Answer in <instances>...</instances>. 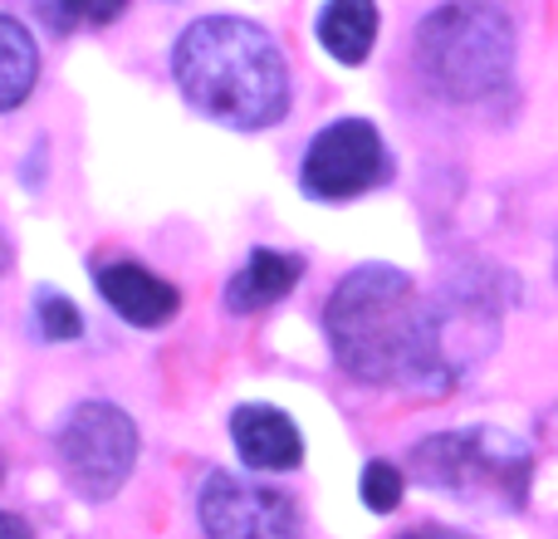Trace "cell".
<instances>
[{
  "label": "cell",
  "mask_w": 558,
  "mask_h": 539,
  "mask_svg": "<svg viewBox=\"0 0 558 539\" xmlns=\"http://www.w3.org/2000/svg\"><path fill=\"white\" fill-rule=\"evenodd\" d=\"M324 334L338 368L373 387L446 393L461 363L446 348V324L397 265H357L338 279L324 309Z\"/></svg>",
  "instance_id": "6da1fadb"
},
{
  "label": "cell",
  "mask_w": 558,
  "mask_h": 539,
  "mask_svg": "<svg viewBox=\"0 0 558 539\" xmlns=\"http://www.w3.org/2000/svg\"><path fill=\"white\" fill-rule=\"evenodd\" d=\"M172 74L182 98L211 123L260 133L289 113L284 55L255 20L206 15L182 29L172 49Z\"/></svg>",
  "instance_id": "7a4b0ae2"
},
{
  "label": "cell",
  "mask_w": 558,
  "mask_h": 539,
  "mask_svg": "<svg viewBox=\"0 0 558 539\" xmlns=\"http://www.w3.org/2000/svg\"><path fill=\"white\" fill-rule=\"evenodd\" d=\"M416 69L451 104H481L510 84L514 25L490 0H451L416 29Z\"/></svg>",
  "instance_id": "3957f363"
},
{
  "label": "cell",
  "mask_w": 558,
  "mask_h": 539,
  "mask_svg": "<svg viewBox=\"0 0 558 539\" xmlns=\"http://www.w3.org/2000/svg\"><path fill=\"white\" fill-rule=\"evenodd\" d=\"M412 476L461 505L520 511L530 495V446L500 427H465L412 446Z\"/></svg>",
  "instance_id": "277c9868"
},
{
  "label": "cell",
  "mask_w": 558,
  "mask_h": 539,
  "mask_svg": "<svg viewBox=\"0 0 558 539\" xmlns=\"http://www.w3.org/2000/svg\"><path fill=\"white\" fill-rule=\"evenodd\" d=\"M59 471L84 501H113L137 466V427L113 403H78L54 436Z\"/></svg>",
  "instance_id": "5b68a950"
},
{
  "label": "cell",
  "mask_w": 558,
  "mask_h": 539,
  "mask_svg": "<svg viewBox=\"0 0 558 539\" xmlns=\"http://www.w3.org/2000/svg\"><path fill=\"white\" fill-rule=\"evenodd\" d=\"M387 172H392V163H387L377 128L367 118H338L308 143L299 187L314 202H353V196L373 192L377 182H387Z\"/></svg>",
  "instance_id": "8992f818"
},
{
  "label": "cell",
  "mask_w": 558,
  "mask_h": 539,
  "mask_svg": "<svg viewBox=\"0 0 558 539\" xmlns=\"http://www.w3.org/2000/svg\"><path fill=\"white\" fill-rule=\"evenodd\" d=\"M196 520L206 539H299V511L284 491L245 476L216 471L196 495Z\"/></svg>",
  "instance_id": "52a82bcc"
},
{
  "label": "cell",
  "mask_w": 558,
  "mask_h": 539,
  "mask_svg": "<svg viewBox=\"0 0 558 539\" xmlns=\"http://www.w3.org/2000/svg\"><path fill=\"white\" fill-rule=\"evenodd\" d=\"M231 436L251 471H294V466L304 462V436H299V427L289 422L279 407H265V403L235 407Z\"/></svg>",
  "instance_id": "ba28073f"
},
{
  "label": "cell",
  "mask_w": 558,
  "mask_h": 539,
  "mask_svg": "<svg viewBox=\"0 0 558 539\" xmlns=\"http://www.w3.org/2000/svg\"><path fill=\"white\" fill-rule=\"evenodd\" d=\"M98 295H104L108 304H113L118 314H123L128 324H137V328L167 324V319L177 314V304H182V295H177L162 275H153V270H143L133 261L108 265L104 275H98Z\"/></svg>",
  "instance_id": "9c48e42d"
},
{
  "label": "cell",
  "mask_w": 558,
  "mask_h": 539,
  "mask_svg": "<svg viewBox=\"0 0 558 539\" xmlns=\"http://www.w3.org/2000/svg\"><path fill=\"white\" fill-rule=\"evenodd\" d=\"M299 275H304V261H299V255L260 245V251H251V261H245L241 275H231V285H226V309H231V314L270 309L299 285Z\"/></svg>",
  "instance_id": "30bf717a"
},
{
  "label": "cell",
  "mask_w": 558,
  "mask_h": 539,
  "mask_svg": "<svg viewBox=\"0 0 558 539\" xmlns=\"http://www.w3.org/2000/svg\"><path fill=\"white\" fill-rule=\"evenodd\" d=\"M318 45L338 64H363L377 45V5L373 0H328L318 10Z\"/></svg>",
  "instance_id": "8fae6325"
},
{
  "label": "cell",
  "mask_w": 558,
  "mask_h": 539,
  "mask_svg": "<svg viewBox=\"0 0 558 539\" xmlns=\"http://www.w3.org/2000/svg\"><path fill=\"white\" fill-rule=\"evenodd\" d=\"M35 79H39L35 35L15 15H0V113L25 104L35 94Z\"/></svg>",
  "instance_id": "7c38bea8"
},
{
  "label": "cell",
  "mask_w": 558,
  "mask_h": 539,
  "mask_svg": "<svg viewBox=\"0 0 558 539\" xmlns=\"http://www.w3.org/2000/svg\"><path fill=\"white\" fill-rule=\"evenodd\" d=\"M128 10V0H39V20L59 35H69L74 25H113Z\"/></svg>",
  "instance_id": "4fadbf2b"
},
{
  "label": "cell",
  "mask_w": 558,
  "mask_h": 539,
  "mask_svg": "<svg viewBox=\"0 0 558 539\" xmlns=\"http://www.w3.org/2000/svg\"><path fill=\"white\" fill-rule=\"evenodd\" d=\"M35 319H39V334H45L49 344H69V338L84 334V314H78L74 299H64L59 289H39Z\"/></svg>",
  "instance_id": "5bb4252c"
},
{
  "label": "cell",
  "mask_w": 558,
  "mask_h": 539,
  "mask_svg": "<svg viewBox=\"0 0 558 539\" xmlns=\"http://www.w3.org/2000/svg\"><path fill=\"white\" fill-rule=\"evenodd\" d=\"M402 491H407V481L392 462H367L363 466V505L373 515H392L397 505H402Z\"/></svg>",
  "instance_id": "9a60e30c"
},
{
  "label": "cell",
  "mask_w": 558,
  "mask_h": 539,
  "mask_svg": "<svg viewBox=\"0 0 558 539\" xmlns=\"http://www.w3.org/2000/svg\"><path fill=\"white\" fill-rule=\"evenodd\" d=\"M0 539H35V535H29V525L20 520V515L0 511Z\"/></svg>",
  "instance_id": "2e32d148"
},
{
  "label": "cell",
  "mask_w": 558,
  "mask_h": 539,
  "mask_svg": "<svg viewBox=\"0 0 558 539\" xmlns=\"http://www.w3.org/2000/svg\"><path fill=\"white\" fill-rule=\"evenodd\" d=\"M402 539H471V535L446 530V525H426V530H412V535H402Z\"/></svg>",
  "instance_id": "e0dca14e"
},
{
  "label": "cell",
  "mask_w": 558,
  "mask_h": 539,
  "mask_svg": "<svg viewBox=\"0 0 558 539\" xmlns=\"http://www.w3.org/2000/svg\"><path fill=\"white\" fill-rule=\"evenodd\" d=\"M10 265H15V255H10V241H5V236H0V275H5Z\"/></svg>",
  "instance_id": "ac0fdd59"
},
{
  "label": "cell",
  "mask_w": 558,
  "mask_h": 539,
  "mask_svg": "<svg viewBox=\"0 0 558 539\" xmlns=\"http://www.w3.org/2000/svg\"><path fill=\"white\" fill-rule=\"evenodd\" d=\"M0 471H5V466H0Z\"/></svg>",
  "instance_id": "d6986e66"
}]
</instances>
